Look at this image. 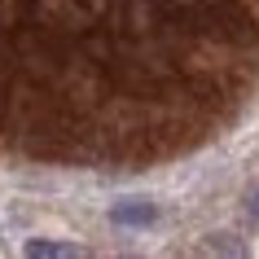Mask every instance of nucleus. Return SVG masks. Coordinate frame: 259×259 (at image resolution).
<instances>
[{"instance_id": "f257e3e1", "label": "nucleus", "mask_w": 259, "mask_h": 259, "mask_svg": "<svg viewBox=\"0 0 259 259\" xmlns=\"http://www.w3.org/2000/svg\"><path fill=\"white\" fill-rule=\"evenodd\" d=\"M154 220H158V202L150 198H123L110 206V224H119V229H150Z\"/></svg>"}, {"instance_id": "f03ea898", "label": "nucleus", "mask_w": 259, "mask_h": 259, "mask_svg": "<svg viewBox=\"0 0 259 259\" xmlns=\"http://www.w3.org/2000/svg\"><path fill=\"white\" fill-rule=\"evenodd\" d=\"M22 250H27V255H49V259H57V255H83L79 246H66V242H40V237H35V242H27L22 246Z\"/></svg>"}, {"instance_id": "7ed1b4c3", "label": "nucleus", "mask_w": 259, "mask_h": 259, "mask_svg": "<svg viewBox=\"0 0 259 259\" xmlns=\"http://www.w3.org/2000/svg\"><path fill=\"white\" fill-rule=\"evenodd\" d=\"M246 211H250V220H259V189H250V198H246Z\"/></svg>"}]
</instances>
